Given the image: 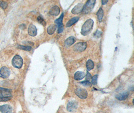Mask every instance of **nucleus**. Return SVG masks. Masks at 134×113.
Returning a JSON list of instances; mask_svg holds the SVG:
<instances>
[{"label": "nucleus", "mask_w": 134, "mask_h": 113, "mask_svg": "<svg viewBox=\"0 0 134 113\" xmlns=\"http://www.w3.org/2000/svg\"><path fill=\"white\" fill-rule=\"evenodd\" d=\"M94 24V21L92 19H89L87 20L82 26L81 31V34L83 36L88 35L92 30Z\"/></svg>", "instance_id": "1"}, {"label": "nucleus", "mask_w": 134, "mask_h": 113, "mask_svg": "<svg viewBox=\"0 0 134 113\" xmlns=\"http://www.w3.org/2000/svg\"><path fill=\"white\" fill-rule=\"evenodd\" d=\"M12 91L10 89L0 88V102H7L11 99Z\"/></svg>", "instance_id": "2"}, {"label": "nucleus", "mask_w": 134, "mask_h": 113, "mask_svg": "<svg viewBox=\"0 0 134 113\" xmlns=\"http://www.w3.org/2000/svg\"><path fill=\"white\" fill-rule=\"evenodd\" d=\"M96 4L95 0H89L83 6L82 13L83 14H88L90 13L94 9Z\"/></svg>", "instance_id": "3"}, {"label": "nucleus", "mask_w": 134, "mask_h": 113, "mask_svg": "<svg viewBox=\"0 0 134 113\" xmlns=\"http://www.w3.org/2000/svg\"><path fill=\"white\" fill-rule=\"evenodd\" d=\"M13 66L17 68H21L23 64V60L19 55H16L13 57L12 60Z\"/></svg>", "instance_id": "4"}, {"label": "nucleus", "mask_w": 134, "mask_h": 113, "mask_svg": "<svg viewBox=\"0 0 134 113\" xmlns=\"http://www.w3.org/2000/svg\"><path fill=\"white\" fill-rule=\"evenodd\" d=\"M63 16L64 14L62 13L60 17L55 21V23L57 25L58 27V33L59 34L62 33L64 30V26L62 23Z\"/></svg>", "instance_id": "5"}, {"label": "nucleus", "mask_w": 134, "mask_h": 113, "mask_svg": "<svg viewBox=\"0 0 134 113\" xmlns=\"http://www.w3.org/2000/svg\"><path fill=\"white\" fill-rule=\"evenodd\" d=\"M76 94L81 99H85L87 97L88 93L85 89L77 88L75 91Z\"/></svg>", "instance_id": "6"}, {"label": "nucleus", "mask_w": 134, "mask_h": 113, "mask_svg": "<svg viewBox=\"0 0 134 113\" xmlns=\"http://www.w3.org/2000/svg\"><path fill=\"white\" fill-rule=\"evenodd\" d=\"M87 47V44L86 42H82L76 44L73 47L74 50L77 52H82Z\"/></svg>", "instance_id": "7"}, {"label": "nucleus", "mask_w": 134, "mask_h": 113, "mask_svg": "<svg viewBox=\"0 0 134 113\" xmlns=\"http://www.w3.org/2000/svg\"><path fill=\"white\" fill-rule=\"evenodd\" d=\"M28 33L29 35L32 37L36 36L37 34V30L36 26L33 24L30 25L28 27Z\"/></svg>", "instance_id": "8"}, {"label": "nucleus", "mask_w": 134, "mask_h": 113, "mask_svg": "<svg viewBox=\"0 0 134 113\" xmlns=\"http://www.w3.org/2000/svg\"><path fill=\"white\" fill-rule=\"evenodd\" d=\"M0 74L3 77L8 78L10 75V69L6 66H3L0 69Z\"/></svg>", "instance_id": "9"}, {"label": "nucleus", "mask_w": 134, "mask_h": 113, "mask_svg": "<svg viewBox=\"0 0 134 113\" xmlns=\"http://www.w3.org/2000/svg\"><path fill=\"white\" fill-rule=\"evenodd\" d=\"M83 6L84 5L82 3L78 4L73 8V9L71 11V13L73 14H74V15H77V14L80 13L81 12H82Z\"/></svg>", "instance_id": "10"}, {"label": "nucleus", "mask_w": 134, "mask_h": 113, "mask_svg": "<svg viewBox=\"0 0 134 113\" xmlns=\"http://www.w3.org/2000/svg\"><path fill=\"white\" fill-rule=\"evenodd\" d=\"M13 109L10 105H4L0 106V112L2 113H12Z\"/></svg>", "instance_id": "11"}, {"label": "nucleus", "mask_w": 134, "mask_h": 113, "mask_svg": "<svg viewBox=\"0 0 134 113\" xmlns=\"http://www.w3.org/2000/svg\"><path fill=\"white\" fill-rule=\"evenodd\" d=\"M77 106V103L75 101H70L67 105V110L69 112H72L75 110Z\"/></svg>", "instance_id": "12"}, {"label": "nucleus", "mask_w": 134, "mask_h": 113, "mask_svg": "<svg viewBox=\"0 0 134 113\" xmlns=\"http://www.w3.org/2000/svg\"><path fill=\"white\" fill-rule=\"evenodd\" d=\"M129 93L127 92H124L122 93L118 94L115 95V97L116 99H117L119 101H123L125 100L128 98L129 96Z\"/></svg>", "instance_id": "13"}, {"label": "nucleus", "mask_w": 134, "mask_h": 113, "mask_svg": "<svg viewBox=\"0 0 134 113\" xmlns=\"http://www.w3.org/2000/svg\"><path fill=\"white\" fill-rule=\"evenodd\" d=\"M60 8H59V7L58 6H53L51 8V9L50 10V11H49V13H50V15H51L52 16H56L59 15V13H60Z\"/></svg>", "instance_id": "14"}, {"label": "nucleus", "mask_w": 134, "mask_h": 113, "mask_svg": "<svg viewBox=\"0 0 134 113\" xmlns=\"http://www.w3.org/2000/svg\"><path fill=\"white\" fill-rule=\"evenodd\" d=\"M76 41V39L75 37H74L73 36L69 37L65 41V45L67 46H71L74 44V43H75Z\"/></svg>", "instance_id": "15"}, {"label": "nucleus", "mask_w": 134, "mask_h": 113, "mask_svg": "<svg viewBox=\"0 0 134 113\" xmlns=\"http://www.w3.org/2000/svg\"><path fill=\"white\" fill-rule=\"evenodd\" d=\"M85 77V74L82 72H77L74 76V79L77 80H80L83 79Z\"/></svg>", "instance_id": "16"}, {"label": "nucleus", "mask_w": 134, "mask_h": 113, "mask_svg": "<svg viewBox=\"0 0 134 113\" xmlns=\"http://www.w3.org/2000/svg\"><path fill=\"white\" fill-rule=\"evenodd\" d=\"M79 17H75L71 18L66 23V27H69L72 26L74 24L76 23L79 20Z\"/></svg>", "instance_id": "17"}, {"label": "nucleus", "mask_w": 134, "mask_h": 113, "mask_svg": "<svg viewBox=\"0 0 134 113\" xmlns=\"http://www.w3.org/2000/svg\"><path fill=\"white\" fill-rule=\"evenodd\" d=\"M56 29V26L55 24H51L47 28V33L49 35H52Z\"/></svg>", "instance_id": "18"}, {"label": "nucleus", "mask_w": 134, "mask_h": 113, "mask_svg": "<svg viewBox=\"0 0 134 113\" xmlns=\"http://www.w3.org/2000/svg\"><path fill=\"white\" fill-rule=\"evenodd\" d=\"M103 15H104L103 10L102 9V8H100L96 13L97 18V19L99 22L102 21V19H103Z\"/></svg>", "instance_id": "19"}, {"label": "nucleus", "mask_w": 134, "mask_h": 113, "mask_svg": "<svg viewBox=\"0 0 134 113\" xmlns=\"http://www.w3.org/2000/svg\"><path fill=\"white\" fill-rule=\"evenodd\" d=\"M86 66L88 71H90V70H92L94 68V66H95L94 63L92 60L89 59L86 62Z\"/></svg>", "instance_id": "20"}, {"label": "nucleus", "mask_w": 134, "mask_h": 113, "mask_svg": "<svg viewBox=\"0 0 134 113\" xmlns=\"http://www.w3.org/2000/svg\"><path fill=\"white\" fill-rule=\"evenodd\" d=\"M18 48L20 49L26 50V51H30L32 49V47L29 46H23V45H18Z\"/></svg>", "instance_id": "21"}, {"label": "nucleus", "mask_w": 134, "mask_h": 113, "mask_svg": "<svg viewBox=\"0 0 134 113\" xmlns=\"http://www.w3.org/2000/svg\"><path fill=\"white\" fill-rule=\"evenodd\" d=\"M37 21L40 23L41 24H42L43 26H45L46 24V23L45 22V21L44 20V19L41 16H38L37 18Z\"/></svg>", "instance_id": "22"}, {"label": "nucleus", "mask_w": 134, "mask_h": 113, "mask_svg": "<svg viewBox=\"0 0 134 113\" xmlns=\"http://www.w3.org/2000/svg\"><path fill=\"white\" fill-rule=\"evenodd\" d=\"M80 83L82 85H83V86L86 87H89L92 86V83L90 82V81H87V80L80 82Z\"/></svg>", "instance_id": "23"}, {"label": "nucleus", "mask_w": 134, "mask_h": 113, "mask_svg": "<svg viewBox=\"0 0 134 113\" xmlns=\"http://www.w3.org/2000/svg\"><path fill=\"white\" fill-rule=\"evenodd\" d=\"M98 78V75H95L92 78V82L93 85H96L97 84V80Z\"/></svg>", "instance_id": "24"}, {"label": "nucleus", "mask_w": 134, "mask_h": 113, "mask_svg": "<svg viewBox=\"0 0 134 113\" xmlns=\"http://www.w3.org/2000/svg\"><path fill=\"white\" fill-rule=\"evenodd\" d=\"M8 7V3L4 1H0V7L3 9H6Z\"/></svg>", "instance_id": "25"}, {"label": "nucleus", "mask_w": 134, "mask_h": 113, "mask_svg": "<svg viewBox=\"0 0 134 113\" xmlns=\"http://www.w3.org/2000/svg\"><path fill=\"white\" fill-rule=\"evenodd\" d=\"M101 34H102V33H101V31H99V30H97V31L95 32V34H94V36H95V37H96V38H99V37L101 36Z\"/></svg>", "instance_id": "26"}, {"label": "nucleus", "mask_w": 134, "mask_h": 113, "mask_svg": "<svg viewBox=\"0 0 134 113\" xmlns=\"http://www.w3.org/2000/svg\"><path fill=\"white\" fill-rule=\"evenodd\" d=\"M86 77V80L89 81V80H90L91 79H92V78L91 75L88 73V72H87L86 75V77Z\"/></svg>", "instance_id": "27"}, {"label": "nucleus", "mask_w": 134, "mask_h": 113, "mask_svg": "<svg viewBox=\"0 0 134 113\" xmlns=\"http://www.w3.org/2000/svg\"><path fill=\"white\" fill-rule=\"evenodd\" d=\"M108 2V0H107V1H106V0H103V1H101V3H102V5H106Z\"/></svg>", "instance_id": "28"}]
</instances>
